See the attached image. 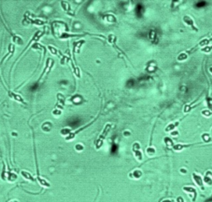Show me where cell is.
Wrapping results in <instances>:
<instances>
[{
    "instance_id": "10",
    "label": "cell",
    "mask_w": 212,
    "mask_h": 202,
    "mask_svg": "<svg viewBox=\"0 0 212 202\" xmlns=\"http://www.w3.org/2000/svg\"><path fill=\"white\" fill-rule=\"evenodd\" d=\"M201 114H203L204 116H210L211 114V112H210L209 110H203L201 112Z\"/></svg>"
},
{
    "instance_id": "1",
    "label": "cell",
    "mask_w": 212,
    "mask_h": 202,
    "mask_svg": "<svg viewBox=\"0 0 212 202\" xmlns=\"http://www.w3.org/2000/svg\"><path fill=\"white\" fill-rule=\"evenodd\" d=\"M183 21L187 26H189L190 28H192V30H194L195 32H197L198 31V29L195 27V24H194V22H193V20H192V18H190L189 16H184Z\"/></svg>"
},
{
    "instance_id": "4",
    "label": "cell",
    "mask_w": 212,
    "mask_h": 202,
    "mask_svg": "<svg viewBox=\"0 0 212 202\" xmlns=\"http://www.w3.org/2000/svg\"><path fill=\"white\" fill-rule=\"evenodd\" d=\"M211 40H208V39H206V38H205V39L201 40V42H200V43H199V46H205L209 45V43H210V42H211Z\"/></svg>"
},
{
    "instance_id": "9",
    "label": "cell",
    "mask_w": 212,
    "mask_h": 202,
    "mask_svg": "<svg viewBox=\"0 0 212 202\" xmlns=\"http://www.w3.org/2000/svg\"><path fill=\"white\" fill-rule=\"evenodd\" d=\"M164 141H165V143H166V144H168V145H172L173 144L172 141L171 140L169 137H166V138L164 139Z\"/></svg>"
},
{
    "instance_id": "8",
    "label": "cell",
    "mask_w": 212,
    "mask_h": 202,
    "mask_svg": "<svg viewBox=\"0 0 212 202\" xmlns=\"http://www.w3.org/2000/svg\"><path fill=\"white\" fill-rule=\"evenodd\" d=\"M133 175H134V177H136V178H139V177H140V176H141V175H142V173H141V172H140V171H135V172H133Z\"/></svg>"
},
{
    "instance_id": "7",
    "label": "cell",
    "mask_w": 212,
    "mask_h": 202,
    "mask_svg": "<svg viewBox=\"0 0 212 202\" xmlns=\"http://www.w3.org/2000/svg\"><path fill=\"white\" fill-rule=\"evenodd\" d=\"M202 138H203V140L205 142H209L210 140H211V138H210V136L208 133H204L203 135H202Z\"/></svg>"
},
{
    "instance_id": "2",
    "label": "cell",
    "mask_w": 212,
    "mask_h": 202,
    "mask_svg": "<svg viewBox=\"0 0 212 202\" xmlns=\"http://www.w3.org/2000/svg\"><path fill=\"white\" fill-rule=\"evenodd\" d=\"M179 124V122H176V123H170L169 124V125L168 126V127L166 128V129H165V131L166 132H170V131H172V130H173L175 129V128L176 127V126H177Z\"/></svg>"
},
{
    "instance_id": "5",
    "label": "cell",
    "mask_w": 212,
    "mask_h": 202,
    "mask_svg": "<svg viewBox=\"0 0 212 202\" xmlns=\"http://www.w3.org/2000/svg\"><path fill=\"white\" fill-rule=\"evenodd\" d=\"M22 176H24V177H25V178H27V179L31 180H34V179H33V178H32V176H31V175L29 174V173H28V172H22Z\"/></svg>"
},
{
    "instance_id": "6",
    "label": "cell",
    "mask_w": 212,
    "mask_h": 202,
    "mask_svg": "<svg viewBox=\"0 0 212 202\" xmlns=\"http://www.w3.org/2000/svg\"><path fill=\"white\" fill-rule=\"evenodd\" d=\"M147 152L148 155H150V156H152L153 154H154L155 152V149L153 148V147H148V148L147 149Z\"/></svg>"
},
{
    "instance_id": "12",
    "label": "cell",
    "mask_w": 212,
    "mask_h": 202,
    "mask_svg": "<svg viewBox=\"0 0 212 202\" xmlns=\"http://www.w3.org/2000/svg\"><path fill=\"white\" fill-rule=\"evenodd\" d=\"M210 72H211V73L212 74V67L210 68Z\"/></svg>"
},
{
    "instance_id": "13",
    "label": "cell",
    "mask_w": 212,
    "mask_h": 202,
    "mask_svg": "<svg viewBox=\"0 0 212 202\" xmlns=\"http://www.w3.org/2000/svg\"><path fill=\"white\" fill-rule=\"evenodd\" d=\"M10 202H18V201H12Z\"/></svg>"
},
{
    "instance_id": "3",
    "label": "cell",
    "mask_w": 212,
    "mask_h": 202,
    "mask_svg": "<svg viewBox=\"0 0 212 202\" xmlns=\"http://www.w3.org/2000/svg\"><path fill=\"white\" fill-rule=\"evenodd\" d=\"M187 58V55H186V52H183V53H181L180 55L177 56V60L179 61H183L185 60H186Z\"/></svg>"
},
{
    "instance_id": "11",
    "label": "cell",
    "mask_w": 212,
    "mask_h": 202,
    "mask_svg": "<svg viewBox=\"0 0 212 202\" xmlns=\"http://www.w3.org/2000/svg\"><path fill=\"white\" fill-rule=\"evenodd\" d=\"M75 148L77 149V150H79V151H80V150H82L83 149V147H79V146H75Z\"/></svg>"
}]
</instances>
